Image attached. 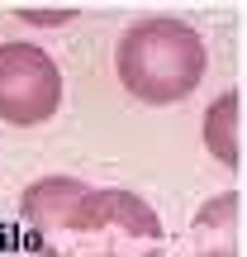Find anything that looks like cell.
<instances>
[{"mask_svg": "<svg viewBox=\"0 0 247 257\" xmlns=\"http://www.w3.org/2000/svg\"><path fill=\"white\" fill-rule=\"evenodd\" d=\"M19 219L43 257H157L166 243L143 195L119 186L95 191L76 176H38L19 200Z\"/></svg>", "mask_w": 247, "mask_h": 257, "instance_id": "1", "label": "cell"}, {"mask_svg": "<svg viewBox=\"0 0 247 257\" xmlns=\"http://www.w3.org/2000/svg\"><path fill=\"white\" fill-rule=\"evenodd\" d=\"M204 67H209V53H204L200 29L171 15L138 19L114 43V72L124 91L138 95L143 105H176L195 95V86L204 81Z\"/></svg>", "mask_w": 247, "mask_h": 257, "instance_id": "2", "label": "cell"}, {"mask_svg": "<svg viewBox=\"0 0 247 257\" xmlns=\"http://www.w3.org/2000/svg\"><path fill=\"white\" fill-rule=\"evenodd\" d=\"M62 110V67L38 43H0V124L38 128Z\"/></svg>", "mask_w": 247, "mask_h": 257, "instance_id": "3", "label": "cell"}, {"mask_svg": "<svg viewBox=\"0 0 247 257\" xmlns=\"http://www.w3.org/2000/svg\"><path fill=\"white\" fill-rule=\"evenodd\" d=\"M190 257H238V191L209 195L190 214Z\"/></svg>", "mask_w": 247, "mask_h": 257, "instance_id": "4", "label": "cell"}, {"mask_svg": "<svg viewBox=\"0 0 247 257\" xmlns=\"http://www.w3.org/2000/svg\"><path fill=\"white\" fill-rule=\"evenodd\" d=\"M200 138H204V153L214 157L219 167H238V91H223L219 100L204 110V124H200Z\"/></svg>", "mask_w": 247, "mask_h": 257, "instance_id": "5", "label": "cell"}, {"mask_svg": "<svg viewBox=\"0 0 247 257\" xmlns=\"http://www.w3.org/2000/svg\"><path fill=\"white\" fill-rule=\"evenodd\" d=\"M29 24H67L72 19V10H57V15H24Z\"/></svg>", "mask_w": 247, "mask_h": 257, "instance_id": "6", "label": "cell"}]
</instances>
